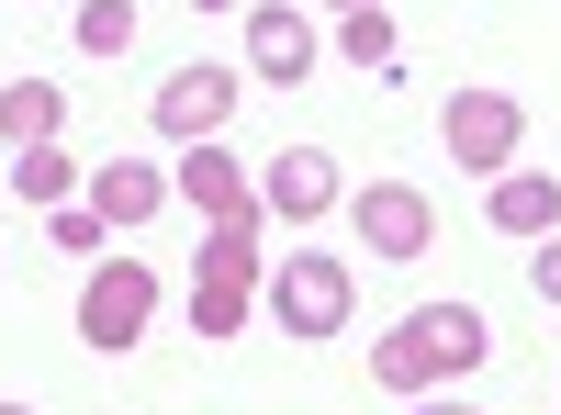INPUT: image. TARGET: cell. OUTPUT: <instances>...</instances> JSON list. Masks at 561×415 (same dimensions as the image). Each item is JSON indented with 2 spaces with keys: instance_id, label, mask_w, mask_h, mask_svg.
<instances>
[{
  "instance_id": "obj_14",
  "label": "cell",
  "mask_w": 561,
  "mask_h": 415,
  "mask_svg": "<svg viewBox=\"0 0 561 415\" xmlns=\"http://www.w3.org/2000/svg\"><path fill=\"white\" fill-rule=\"evenodd\" d=\"M68 45H79V57H124V45H135V0H79V23H68Z\"/></svg>"
},
{
  "instance_id": "obj_4",
  "label": "cell",
  "mask_w": 561,
  "mask_h": 415,
  "mask_svg": "<svg viewBox=\"0 0 561 415\" xmlns=\"http://www.w3.org/2000/svg\"><path fill=\"white\" fill-rule=\"evenodd\" d=\"M147 314H158V269H147V258H102V269H90V292H79V337L102 348V359L147 337Z\"/></svg>"
},
{
  "instance_id": "obj_10",
  "label": "cell",
  "mask_w": 561,
  "mask_h": 415,
  "mask_svg": "<svg viewBox=\"0 0 561 415\" xmlns=\"http://www.w3.org/2000/svg\"><path fill=\"white\" fill-rule=\"evenodd\" d=\"M79 203L113 214V224H147V214L169 203V169H158V158H102V169L79 180Z\"/></svg>"
},
{
  "instance_id": "obj_12",
  "label": "cell",
  "mask_w": 561,
  "mask_h": 415,
  "mask_svg": "<svg viewBox=\"0 0 561 415\" xmlns=\"http://www.w3.org/2000/svg\"><path fill=\"white\" fill-rule=\"evenodd\" d=\"M0 135H12V147H57L68 135V90L57 79H12L0 90Z\"/></svg>"
},
{
  "instance_id": "obj_6",
  "label": "cell",
  "mask_w": 561,
  "mask_h": 415,
  "mask_svg": "<svg viewBox=\"0 0 561 415\" xmlns=\"http://www.w3.org/2000/svg\"><path fill=\"white\" fill-rule=\"evenodd\" d=\"M225 113H237V68H214V57L169 68V79H158V102H147V124L180 135V147H214V124H225Z\"/></svg>"
},
{
  "instance_id": "obj_1",
  "label": "cell",
  "mask_w": 561,
  "mask_h": 415,
  "mask_svg": "<svg viewBox=\"0 0 561 415\" xmlns=\"http://www.w3.org/2000/svg\"><path fill=\"white\" fill-rule=\"evenodd\" d=\"M259 281H270V269H259V203L248 214H214L203 224V258H192V326L203 337H237L259 314Z\"/></svg>"
},
{
  "instance_id": "obj_9",
  "label": "cell",
  "mask_w": 561,
  "mask_h": 415,
  "mask_svg": "<svg viewBox=\"0 0 561 415\" xmlns=\"http://www.w3.org/2000/svg\"><path fill=\"white\" fill-rule=\"evenodd\" d=\"M325 203H337V158H325V147H280V158L259 169V214H293V224H314Z\"/></svg>"
},
{
  "instance_id": "obj_18",
  "label": "cell",
  "mask_w": 561,
  "mask_h": 415,
  "mask_svg": "<svg viewBox=\"0 0 561 415\" xmlns=\"http://www.w3.org/2000/svg\"><path fill=\"white\" fill-rule=\"evenodd\" d=\"M528 281H539V303H561V237H539V247H528Z\"/></svg>"
},
{
  "instance_id": "obj_8",
  "label": "cell",
  "mask_w": 561,
  "mask_h": 415,
  "mask_svg": "<svg viewBox=\"0 0 561 415\" xmlns=\"http://www.w3.org/2000/svg\"><path fill=\"white\" fill-rule=\"evenodd\" d=\"M404 337H415V348H427V359H438V382H449V371H460V382H472V371H483V359H494V326H483V314H472V303H415V314H404Z\"/></svg>"
},
{
  "instance_id": "obj_15",
  "label": "cell",
  "mask_w": 561,
  "mask_h": 415,
  "mask_svg": "<svg viewBox=\"0 0 561 415\" xmlns=\"http://www.w3.org/2000/svg\"><path fill=\"white\" fill-rule=\"evenodd\" d=\"M370 382H382V393H427V382H438V359H427V348H415V337L393 326L382 348H370Z\"/></svg>"
},
{
  "instance_id": "obj_21",
  "label": "cell",
  "mask_w": 561,
  "mask_h": 415,
  "mask_svg": "<svg viewBox=\"0 0 561 415\" xmlns=\"http://www.w3.org/2000/svg\"><path fill=\"white\" fill-rule=\"evenodd\" d=\"M192 12H237V0H192Z\"/></svg>"
},
{
  "instance_id": "obj_3",
  "label": "cell",
  "mask_w": 561,
  "mask_h": 415,
  "mask_svg": "<svg viewBox=\"0 0 561 415\" xmlns=\"http://www.w3.org/2000/svg\"><path fill=\"white\" fill-rule=\"evenodd\" d=\"M438 147L472 169V180H505L528 147V113L505 102V90H449V113H438Z\"/></svg>"
},
{
  "instance_id": "obj_19",
  "label": "cell",
  "mask_w": 561,
  "mask_h": 415,
  "mask_svg": "<svg viewBox=\"0 0 561 415\" xmlns=\"http://www.w3.org/2000/svg\"><path fill=\"white\" fill-rule=\"evenodd\" d=\"M415 415H483L472 393H427V404H415Z\"/></svg>"
},
{
  "instance_id": "obj_5",
  "label": "cell",
  "mask_w": 561,
  "mask_h": 415,
  "mask_svg": "<svg viewBox=\"0 0 561 415\" xmlns=\"http://www.w3.org/2000/svg\"><path fill=\"white\" fill-rule=\"evenodd\" d=\"M348 224H359V247L382 258V269L427 258V237H438V214H427V192H415V180H370V192H348Z\"/></svg>"
},
{
  "instance_id": "obj_20",
  "label": "cell",
  "mask_w": 561,
  "mask_h": 415,
  "mask_svg": "<svg viewBox=\"0 0 561 415\" xmlns=\"http://www.w3.org/2000/svg\"><path fill=\"white\" fill-rule=\"evenodd\" d=\"M325 12H382V0H325Z\"/></svg>"
},
{
  "instance_id": "obj_17",
  "label": "cell",
  "mask_w": 561,
  "mask_h": 415,
  "mask_svg": "<svg viewBox=\"0 0 561 415\" xmlns=\"http://www.w3.org/2000/svg\"><path fill=\"white\" fill-rule=\"evenodd\" d=\"M45 224H57V247H79V258H102V237H113V214H90V203H57Z\"/></svg>"
},
{
  "instance_id": "obj_22",
  "label": "cell",
  "mask_w": 561,
  "mask_h": 415,
  "mask_svg": "<svg viewBox=\"0 0 561 415\" xmlns=\"http://www.w3.org/2000/svg\"><path fill=\"white\" fill-rule=\"evenodd\" d=\"M0 415H34V404H0Z\"/></svg>"
},
{
  "instance_id": "obj_2",
  "label": "cell",
  "mask_w": 561,
  "mask_h": 415,
  "mask_svg": "<svg viewBox=\"0 0 561 415\" xmlns=\"http://www.w3.org/2000/svg\"><path fill=\"white\" fill-rule=\"evenodd\" d=\"M259 303L280 314V337H337V326H348V269L325 258V247H293V258L259 281Z\"/></svg>"
},
{
  "instance_id": "obj_7",
  "label": "cell",
  "mask_w": 561,
  "mask_h": 415,
  "mask_svg": "<svg viewBox=\"0 0 561 415\" xmlns=\"http://www.w3.org/2000/svg\"><path fill=\"white\" fill-rule=\"evenodd\" d=\"M314 57H325V34L293 12V0H259V12H248V79L293 90V79H314Z\"/></svg>"
},
{
  "instance_id": "obj_16",
  "label": "cell",
  "mask_w": 561,
  "mask_h": 415,
  "mask_svg": "<svg viewBox=\"0 0 561 415\" xmlns=\"http://www.w3.org/2000/svg\"><path fill=\"white\" fill-rule=\"evenodd\" d=\"M337 57L348 68H393V12H337Z\"/></svg>"
},
{
  "instance_id": "obj_11",
  "label": "cell",
  "mask_w": 561,
  "mask_h": 415,
  "mask_svg": "<svg viewBox=\"0 0 561 415\" xmlns=\"http://www.w3.org/2000/svg\"><path fill=\"white\" fill-rule=\"evenodd\" d=\"M494 237H528V247L561 237V180L550 169H505L494 180Z\"/></svg>"
},
{
  "instance_id": "obj_13",
  "label": "cell",
  "mask_w": 561,
  "mask_h": 415,
  "mask_svg": "<svg viewBox=\"0 0 561 415\" xmlns=\"http://www.w3.org/2000/svg\"><path fill=\"white\" fill-rule=\"evenodd\" d=\"M12 192H23V203H45V214H57V203H79L68 147H12Z\"/></svg>"
}]
</instances>
